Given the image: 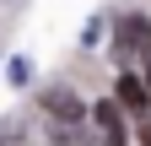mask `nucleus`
<instances>
[{"label":"nucleus","mask_w":151,"mask_h":146,"mask_svg":"<svg viewBox=\"0 0 151 146\" xmlns=\"http://www.w3.org/2000/svg\"><path fill=\"white\" fill-rule=\"evenodd\" d=\"M119 60H146L151 65V22L146 16H119Z\"/></svg>","instance_id":"1"},{"label":"nucleus","mask_w":151,"mask_h":146,"mask_svg":"<svg viewBox=\"0 0 151 146\" xmlns=\"http://www.w3.org/2000/svg\"><path fill=\"white\" fill-rule=\"evenodd\" d=\"M92 119H97V130H103V146H129V135H124V108L119 103H97Z\"/></svg>","instance_id":"2"},{"label":"nucleus","mask_w":151,"mask_h":146,"mask_svg":"<svg viewBox=\"0 0 151 146\" xmlns=\"http://www.w3.org/2000/svg\"><path fill=\"white\" fill-rule=\"evenodd\" d=\"M43 108H49L60 124H76V119H81V98H76L70 87H49V92H43Z\"/></svg>","instance_id":"3"},{"label":"nucleus","mask_w":151,"mask_h":146,"mask_svg":"<svg viewBox=\"0 0 151 146\" xmlns=\"http://www.w3.org/2000/svg\"><path fill=\"white\" fill-rule=\"evenodd\" d=\"M146 98H151V92H146V87L124 70V76H119V87H113V103H124L129 114H140V119H146Z\"/></svg>","instance_id":"4"},{"label":"nucleus","mask_w":151,"mask_h":146,"mask_svg":"<svg viewBox=\"0 0 151 146\" xmlns=\"http://www.w3.org/2000/svg\"><path fill=\"white\" fill-rule=\"evenodd\" d=\"M54 146H92V135L76 130V124H60V130H54Z\"/></svg>","instance_id":"5"},{"label":"nucleus","mask_w":151,"mask_h":146,"mask_svg":"<svg viewBox=\"0 0 151 146\" xmlns=\"http://www.w3.org/2000/svg\"><path fill=\"white\" fill-rule=\"evenodd\" d=\"M135 135H140V146H151V114L140 119V130H135Z\"/></svg>","instance_id":"6"},{"label":"nucleus","mask_w":151,"mask_h":146,"mask_svg":"<svg viewBox=\"0 0 151 146\" xmlns=\"http://www.w3.org/2000/svg\"><path fill=\"white\" fill-rule=\"evenodd\" d=\"M140 87H146V92H151V76H146V81H140Z\"/></svg>","instance_id":"7"}]
</instances>
